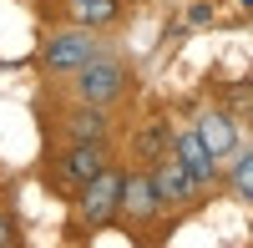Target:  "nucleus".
Instances as JSON below:
<instances>
[{
    "instance_id": "obj_1",
    "label": "nucleus",
    "mask_w": 253,
    "mask_h": 248,
    "mask_svg": "<svg viewBox=\"0 0 253 248\" xmlns=\"http://www.w3.org/2000/svg\"><path fill=\"white\" fill-rule=\"evenodd\" d=\"M112 162V147H107V137H71L66 142V152L56 157V193H66L76 198V188H86V182L101 172Z\"/></svg>"
},
{
    "instance_id": "obj_2",
    "label": "nucleus",
    "mask_w": 253,
    "mask_h": 248,
    "mask_svg": "<svg viewBox=\"0 0 253 248\" xmlns=\"http://www.w3.org/2000/svg\"><path fill=\"white\" fill-rule=\"evenodd\" d=\"M122 167L117 162H107L86 188H76V223L81 228H107V223H117V208H122Z\"/></svg>"
},
{
    "instance_id": "obj_3",
    "label": "nucleus",
    "mask_w": 253,
    "mask_h": 248,
    "mask_svg": "<svg viewBox=\"0 0 253 248\" xmlns=\"http://www.w3.org/2000/svg\"><path fill=\"white\" fill-rule=\"evenodd\" d=\"M71 76H76V101H91V107H117L126 91V66L117 56H91Z\"/></svg>"
},
{
    "instance_id": "obj_4",
    "label": "nucleus",
    "mask_w": 253,
    "mask_h": 248,
    "mask_svg": "<svg viewBox=\"0 0 253 248\" xmlns=\"http://www.w3.org/2000/svg\"><path fill=\"white\" fill-rule=\"evenodd\" d=\"M147 177H152V188H157L162 213H167V208H177V213H182V208H193V203L203 198V188L193 182V172H187L172 152H162L157 162H147Z\"/></svg>"
},
{
    "instance_id": "obj_5",
    "label": "nucleus",
    "mask_w": 253,
    "mask_h": 248,
    "mask_svg": "<svg viewBox=\"0 0 253 248\" xmlns=\"http://www.w3.org/2000/svg\"><path fill=\"white\" fill-rule=\"evenodd\" d=\"M193 132H198L203 147L213 152L218 167H223V162L243 147V127H238V117H233V112H223V107H203V112H198V122H193Z\"/></svg>"
},
{
    "instance_id": "obj_6",
    "label": "nucleus",
    "mask_w": 253,
    "mask_h": 248,
    "mask_svg": "<svg viewBox=\"0 0 253 248\" xmlns=\"http://www.w3.org/2000/svg\"><path fill=\"white\" fill-rule=\"evenodd\" d=\"M96 56V41H91V31H56L51 41H46V56H41V61H46V71L51 76H71L76 66H86V61Z\"/></svg>"
},
{
    "instance_id": "obj_7",
    "label": "nucleus",
    "mask_w": 253,
    "mask_h": 248,
    "mask_svg": "<svg viewBox=\"0 0 253 248\" xmlns=\"http://www.w3.org/2000/svg\"><path fill=\"white\" fill-rule=\"evenodd\" d=\"M157 213H162V203H157V188H152V177H147V167L126 172L122 177V208H117V218H126L132 228H147V223H157Z\"/></svg>"
},
{
    "instance_id": "obj_8",
    "label": "nucleus",
    "mask_w": 253,
    "mask_h": 248,
    "mask_svg": "<svg viewBox=\"0 0 253 248\" xmlns=\"http://www.w3.org/2000/svg\"><path fill=\"white\" fill-rule=\"evenodd\" d=\"M167 152H172V157L182 162V167L193 172V182H198L203 193H208V188H213V182L223 177V167L213 162V152H208L203 142H198V132H193V127H182V132H172V147H167Z\"/></svg>"
},
{
    "instance_id": "obj_9",
    "label": "nucleus",
    "mask_w": 253,
    "mask_h": 248,
    "mask_svg": "<svg viewBox=\"0 0 253 248\" xmlns=\"http://www.w3.org/2000/svg\"><path fill=\"white\" fill-rule=\"evenodd\" d=\"M122 0H61V15L71 20L76 31H112L122 20Z\"/></svg>"
},
{
    "instance_id": "obj_10",
    "label": "nucleus",
    "mask_w": 253,
    "mask_h": 248,
    "mask_svg": "<svg viewBox=\"0 0 253 248\" xmlns=\"http://www.w3.org/2000/svg\"><path fill=\"white\" fill-rule=\"evenodd\" d=\"M167 147H172V122L157 112V117H147V122H142V132H137V162L147 167V162H157Z\"/></svg>"
},
{
    "instance_id": "obj_11",
    "label": "nucleus",
    "mask_w": 253,
    "mask_h": 248,
    "mask_svg": "<svg viewBox=\"0 0 253 248\" xmlns=\"http://www.w3.org/2000/svg\"><path fill=\"white\" fill-rule=\"evenodd\" d=\"M107 132H112L107 107H91V101H81V107L66 112V137H107Z\"/></svg>"
},
{
    "instance_id": "obj_12",
    "label": "nucleus",
    "mask_w": 253,
    "mask_h": 248,
    "mask_svg": "<svg viewBox=\"0 0 253 248\" xmlns=\"http://www.w3.org/2000/svg\"><path fill=\"white\" fill-rule=\"evenodd\" d=\"M223 172H228V182H233V193L248 203V198H253V152H248V142L223 162Z\"/></svg>"
},
{
    "instance_id": "obj_13",
    "label": "nucleus",
    "mask_w": 253,
    "mask_h": 248,
    "mask_svg": "<svg viewBox=\"0 0 253 248\" xmlns=\"http://www.w3.org/2000/svg\"><path fill=\"white\" fill-rule=\"evenodd\" d=\"M10 243H15V218L0 213V248H10Z\"/></svg>"
}]
</instances>
